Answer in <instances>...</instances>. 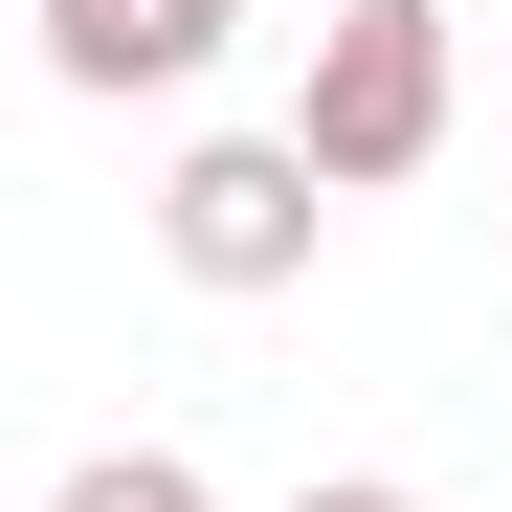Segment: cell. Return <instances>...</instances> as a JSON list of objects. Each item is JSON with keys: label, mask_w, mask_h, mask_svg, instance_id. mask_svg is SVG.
<instances>
[{"label": "cell", "mask_w": 512, "mask_h": 512, "mask_svg": "<svg viewBox=\"0 0 512 512\" xmlns=\"http://www.w3.org/2000/svg\"><path fill=\"white\" fill-rule=\"evenodd\" d=\"M446 156V23L423 0H357V23H312V90H290V179L312 201H379Z\"/></svg>", "instance_id": "6da1fadb"}, {"label": "cell", "mask_w": 512, "mask_h": 512, "mask_svg": "<svg viewBox=\"0 0 512 512\" xmlns=\"http://www.w3.org/2000/svg\"><path fill=\"white\" fill-rule=\"evenodd\" d=\"M312 223H334V201L290 179V134H201L179 179H156V268H179V290H290Z\"/></svg>", "instance_id": "7a4b0ae2"}, {"label": "cell", "mask_w": 512, "mask_h": 512, "mask_svg": "<svg viewBox=\"0 0 512 512\" xmlns=\"http://www.w3.org/2000/svg\"><path fill=\"white\" fill-rule=\"evenodd\" d=\"M245 0H45V90H201Z\"/></svg>", "instance_id": "3957f363"}, {"label": "cell", "mask_w": 512, "mask_h": 512, "mask_svg": "<svg viewBox=\"0 0 512 512\" xmlns=\"http://www.w3.org/2000/svg\"><path fill=\"white\" fill-rule=\"evenodd\" d=\"M45 512H223V490H201V468H179V446H90V468H67V490H45Z\"/></svg>", "instance_id": "277c9868"}, {"label": "cell", "mask_w": 512, "mask_h": 512, "mask_svg": "<svg viewBox=\"0 0 512 512\" xmlns=\"http://www.w3.org/2000/svg\"><path fill=\"white\" fill-rule=\"evenodd\" d=\"M290 512H423V490H401V468H312Z\"/></svg>", "instance_id": "5b68a950"}, {"label": "cell", "mask_w": 512, "mask_h": 512, "mask_svg": "<svg viewBox=\"0 0 512 512\" xmlns=\"http://www.w3.org/2000/svg\"><path fill=\"white\" fill-rule=\"evenodd\" d=\"M312 23H357V0H312Z\"/></svg>", "instance_id": "8992f818"}]
</instances>
